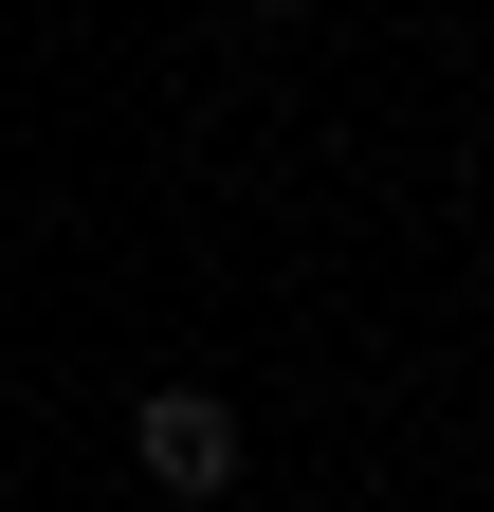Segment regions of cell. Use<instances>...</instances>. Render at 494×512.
<instances>
[{"instance_id":"1","label":"cell","mask_w":494,"mask_h":512,"mask_svg":"<svg viewBox=\"0 0 494 512\" xmlns=\"http://www.w3.org/2000/svg\"><path fill=\"white\" fill-rule=\"evenodd\" d=\"M129 458L165 494H220L238 476V403H220V384H147V403H129Z\"/></svg>"},{"instance_id":"2","label":"cell","mask_w":494,"mask_h":512,"mask_svg":"<svg viewBox=\"0 0 494 512\" xmlns=\"http://www.w3.org/2000/svg\"><path fill=\"white\" fill-rule=\"evenodd\" d=\"M257 19H293V0H257Z\"/></svg>"}]
</instances>
